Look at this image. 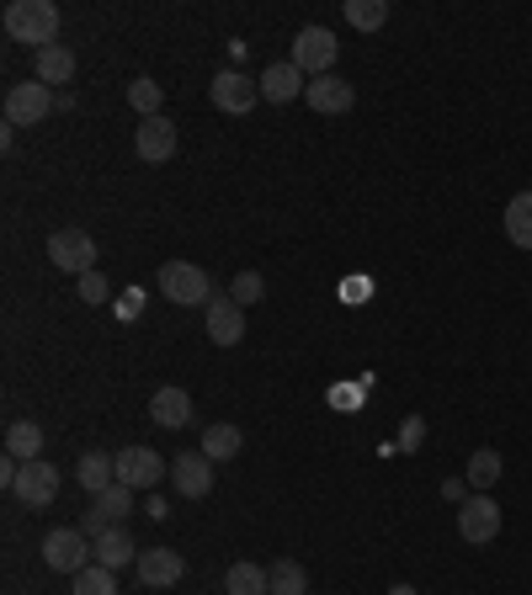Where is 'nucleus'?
Segmentation results:
<instances>
[{
    "label": "nucleus",
    "instance_id": "obj_1",
    "mask_svg": "<svg viewBox=\"0 0 532 595\" xmlns=\"http://www.w3.org/2000/svg\"><path fill=\"white\" fill-rule=\"evenodd\" d=\"M6 38L38 48V53L53 48V38H59V6L53 0H11L6 6Z\"/></svg>",
    "mask_w": 532,
    "mask_h": 595
},
{
    "label": "nucleus",
    "instance_id": "obj_2",
    "mask_svg": "<svg viewBox=\"0 0 532 595\" xmlns=\"http://www.w3.org/2000/svg\"><path fill=\"white\" fill-rule=\"evenodd\" d=\"M160 298L181 304V309H197V304H214V282L193 261H166L160 266Z\"/></svg>",
    "mask_w": 532,
    "mask_h": 595
},
{
    "label": "nucleus",
    "instance_id": "obj_3",
    "mask_svg": "<svg viewBox=\"0 0 532 595\" xmlns=\"http://www.w3.org/2000/svg\"><path fill=\"white\" fill-rule=\"evenodd\" d=\"M53 107H59L53 86H43V80L32 75V80H22V86L6 91V128H32V122L49 118Z\"/></svg>",
    "mask_w": 532,
    "mask_h": 595
},
{
    "label": "nucleus",
    "instance_id": "obj_4",
    "mask_svg": "<svg viewBox=\"0 0 532 595\" xmlns=\"http://www.w3.org/2000/svg\"><path fill=\"white\" fill-rule=\"evenodd\" d=\"M91 558H97V548H91V537L80 526H53L49 537H43V564L59 574L91 569Z\"/></svg>",
    "mask_w": 532,
    "mask_h": 595
},
{
    "label": "nucleus",
    "instance_id": "obj_5",
    "mask_svg": "<svg viewBox=\"0 0 532 595\" xmlns=\"http://www.w3.org/2000/svg\"><path fill=\"white\" fill-rule=\"evenodd\" d=\"M336 32L331 27H304L298 38H293V65L309 75V80H319V75H336Z\"/></svg>",
    "mask_w": 532,
    "mask_h": 595
},
{
    "label": "nucleus",
    "instance_id": "obj_6",
    "mask_svg": "<svg viewBox=\"0 0 532 595\" xmlns=\"http://www.w3.org/2000/svg\"><path fill=\"white\" fill-rule=\"evenodd\" d=\"M49 261L80 282L86 271H97V239L86 235V229H53L49 235Z\"/></svg>",
    "mask_w": 532,
    "mask_h": 595
},
{
    "label": "nucleus",
    "instance_id": "obj_7",
    "mask_svg": "<svg viewBox=\"0 0 532 595\" xmlns=\"http://www.w3.org/2000/svg\"><path fill=\"white\" fill-rule=\"evenodd\" d=\"M459 537H463V543H474V548L495 543V537H501V505L490 500V495L463 500L459 505Z\"/></svg>",
    "mask_w": 532,
    "mask_h": 595
},
{
    "label": "nucleus",
    "instance_id": "obj_8",
    "mask_svg": "<svg viewBox=\"0 0 532 595\" xmlns=\"http://www.w3.org/2000/svg\"><path fill=\"white\" fill-rule=\"evenodd\" d=\"M134 510V489L128 484H112V489H101L97 500H91V510H86V522H80V532L97 543L101 532H112V526H122V516Z\"/></svg>",
    "mask_w": 532,
    "mask_h": 595
},
{
    "label": "nucleus",
    "instance_id": "obj_9",
    "mask_svg": "<svg viewBox=\"0 0 532 595\" xmlns=\"http://www.w3.org/2000/svg\"><path fill=\"white\" fill-rule=\"evenodd\" d=\"M208 96H214L218 112H229V118H245L256 101H262V86L256 80H245L240 70H218L214 86H208Z\"/></svg>",
    "mask_w": 532,
    "mask_h": 595
},
{
    "label": "nucleus",
    "instance_id": "obj_10",
    "mask_svg": "<svg viewBox=\"0 0 532 595\" xmlns=\"http://www.w3.org/2000/svg\"><path fill=\"white\" fill-rule=\"evenodd\" d=\"M11 495L22 505H32V510H43V505L59 500V468L53 463H22V474H17V484H11Z\"/></svg>",
    "mask_w": 532,
    "mask_h": 595
},
{
    "label": "nucleus",
    "instance_id": "obj_11",
    "mask_svg": "<svg viewBox=\"0 0 532 595\" xmlns=\"http://www.w3.org/2000/svg\"><path fill=\"white\" fill-rule=\"evenodd\" d=\"M160 474H170V463H160V453H149V447H122L118 453V484H128V489H160Z\"/></svg>",
    "mask_w": 532,
    "mask_h": 595
},
{
    "label": "nucleus",
    "instance_id": "obj_12",
    "mask_svg": "<svg viewBox=\"0 0 532 595\" xmlns=\"http://www.w3.org/2000/svg\"><path fill=\"white\" fill-rule=\"evenodd\" d=\"M262 86V101H272V107H288L293 96L309 91V80H304V70L293 65V59H277V65H266V75L256 80Z\"/></svg>",
    "mask_w": 532,
    "mask_h": 595
},
{
    "label": "nucleus",
    "instance_id": "obj_13",
    "mask_svg": "<svg viewBox=\"0 0 532 595\" xmlns=\"http://www.w3.org/2000/svg\"><path fill=\"white\" fill-rule=\"evenodd\" d=\"M134 149H139V160L149 166H166L170 155H176V122L160 112V118H145L139 122V133H134Z\"/></svg>",
    "mask_w": 532,
    "mask_h": 595
},
{
    "label": "nucleus",
    "instance_id": "obj_14",
    "mask_svg": "<svg viewBox=\"0 0 532 595\" xmlns=\"http://www.w3.org/2000/svg\"><path fill=\"white\" fill-rule=\"evenodd\" d=\"M170 484L187 495V500H203L208 489H214V463L203 453H181V457H170Z\"/></svg>",
    "mask_w": 532,
    "mask_h": 595
},
{
    "label": "nucleus",
    "instance_id": "obj_15",
    "mask_svg": "<svg viewBox=\"0 0 532 595\" xmlns=\"http://www.w3.org/2000/svg\"><path fill=\"white\" fill-rule=\"evenodd\" d=\"M134 569H139V579H145L149 591H166V585H176V579L187 574V558L176 548H145Z\"/></svg>",
    "mask_w": 532,
    "mask_h": 595
},
{
    "label": "nucleus",
    "instance_id": "obj_16",
    "mask_svg": "<svg viewBox=\"0 0 532 595\" xmlns=\"http://www.w3.org/2000/svg\"><path fill=\"white\" fill-rule=\"evenodd\" d=\"M304 101L315 107L319 118H341V112H352V101H357V91L341 80V75H319V80H309V91H304Z\"/></svg>",
    "mask_w": 532,
    "mask_h": 595
},
{
    "label": "nucleus",
    "instance_id": "obj_17",
    "mask_svg": "<svg viewBox=\"0 0 532 595\" xmlns=\"http://www.w3.org/2000/svg\"><path fill=\"white\" fill-rule=\"evenodd\" d=\"M149 420L166 430H187L193 426V394L187 388H176V383H166L155 399H149Z\"/></svg>",
    "mask_w": 532,
    "mask_h": 595
},
{
    "label": "nucleus",
    "instance_id": "obj_18",
    "mask_svg": "<svg viewBox=\"0 0 532 595\" xmlns=\"http://www.w3.org/2000/svg\"><path fill=\"white\" fill-rule=\"evenodd\" d=\"M203 319H208V340H214V346H240L245 340V309L235 298H214Z\"/></svg>",
    "mask_w": 532,
    "mask_h": 595
},
{
    "label": "nucleus",
    "instance_id": "obj_19",
    "mask_svg": "<svg viewBox=\"0 0 532 595\" xmlns=\"http://www.w3.org/2000/svg\"><path fill=\"white\" fill-rule=\"evenodd\" d=\"M91 548H97V564L101 569H128V564H139V543H134V537H128V532H122V526H112V532H101L97 543H91Z\"/></svg>",
    "mask_w": 532,
    "mask_h": 595
},
{
    "label": "nucleus",
    "instance_id": "obj_20",
    "mask_svg": "<svg viewBox=\"0 0 532 595\" xmlns=\"http://www.w3.org/2000/svg\"><path fill=\"white\" fill-rule=\"evenodd\" d=\"M75 484L97 500L101 489H112L118 484V457H107V453H86L80 463H75Z\"/></svg>",
    "mask_w": 532,
    "mask_h": 595
},
{
    "label": "nucleus",
    "instance_id": "obj_21",
    "mask_svg": "<svg viewBox=\"0 0 532 595\" xmlns=\"http://www.w3.org/2000/svg\"><path fill=\"white\" fill-rule=\"evenodd\" d=\"M6 457L38 463V457H43V426H38V420H11V426H6Z\"/></svg>",
    "mask_w": 532,
    "mask_h": 595
},
{
    "label": "nucleus",
    "instance_id": "obj_22",
    "mask_svg": "<svg viewBox=\"0 0 532 595\" xmlns=\"http://www.w3.org/2000/svg\"><path fill=\"white\" fill-rule=\"evenodd\" d=\"M224 595H272V574H266L262 564L240 558V564H229V574H224Z\"/></svg>",
    "mask_w": 532,
    "mask_h": 595
},
{
    "label": "nucleus",
    "instance_id": "obj_23",
    "mask_svg": "<svg viewBox=\"0 0 532 595\" xmlns=\"http://www.w3.org/2000/svg\"><path fill=\"white\" fill-rule=\"evenodd\" d=\"M240 447H245V436H240V426H229V420L203 430V457H208V463H229Z\"/></svg>",
    "mask_w": 532,
    "mask_h": 595
},
{
    "label": "nucleus",
    "instance_id": "obj_24",
    "mask_svg": "<svg viewBox=\"0 0 532 595\" xmlns=\"http://www.w3.org/2000/svg\"><path fill=\"white\" fill-rule=\"evenodd\" d=\"M506 239L516 250H532V191H522V197L506 202Z\"/></svg>",
    "mask_w": 532,
    "mask_h": 595
},
{
    "label": "nucleus",
    "instance_id": "obj_25",
    "mask_svg": "<svg viewBox=\"0 0 532 595\" xmlns=\"http://www.w3.org/2000/svg\"><path fill=\"white\" fill-rule=\"evenodd\" d=\"M38 80L43 86H65V80H75V53L65 43H53L38 53Z\"/></svg>",
    "mask_w": 532,
    "mask_h": 595
},
{
    "label": "nucleus",
    "instance_id": "obj_26",
    "mask_svg": "<svg viewBox=\"0 0 532 595\" xmlns=\"http://www.w3.org/2000/svg\"><path fill=\"white\" fill-rule=\"evenodd\" d=\"M266 574H272V595H309V574H304V564H293V558H277Z\"/></svg>",
    "mask_w": 532,
    "mask_h": 595
},
{
    "label": "nucleus",
    "instance_id": "obj_27",
    "mask_svg": "<svg viewBox=\"0 0 532 595\" xmlns=\"http://www.w3.org/2000/svg\"><path fill=\"white\" fill-rule=\"evenodd\" d=\"M346 22L357 32H378L388 22V0H346Z\"/></svg>",
    "mask_w": 532,
    "mask_h": 595
},
{
    "label": "nucleus",
    "instance_id": "obj_28",
    "mask_svg": "<svg viewBox=\"0 0 532 595\" xmlns=\"http://www.w3.org/2000/svg\"><path fill=\"white\" fill-rule=\"evenodd\" d=\"M495 478H501V453H495V447H480V453L469 457V484H474V489L484 495Z\"/></svg>",
    "mask_w": 532,
    "mask_h": 595
},
{
    "label": "nucleus",
    "instance_id": "obj_29",
    "mask_svg": "<svg viewBox=\"0 0 532 595\" xmlns=\"http://www.w3.org/2000/svg\"><path fill=\"white\" fill-rule=\"evenodd\" d=\"M128 101H134V112H139V122H145V118H160V101H166V91H160L155 80H145V75H139V80L128 86Z\"/></svg>",
    "mask_w": 532,
    "mask_h": 595
},
{
    "label": "nucleus",
    "instance_id": "obj_30",
    "mask_svg": "<svg viewBox=\"0 0 532 595\" xmlns=\"http://www.w3.org/2000/svg\"><path fill=\"white\" fill-rule=\"evenodd\" d=\"M75 595H118V574L91 564V569L75 574Z\"/></svg>",
    "mask_w": 532,
    "mask_h": 595
},
{
    "label": "nucleus",
    "instance_id": "obj_31",
    "mask_svg": "<svg viewBox=\"0 0 532 595\" xmlns=\"http://www.w3.org/2000/svg\"><path fill=\"white\" fill-rule=\"evenodd\" d=\"M229 298H235L240 309H250V304H262V298H266V277H262V271H240V277L229 282Z\"/></svg>",
    "mask_w": 532,
    "mask_h": 595
},
{
    "label": "nucleus",
    "instance_id": "obj_32",
    "mask_svg": "<svg viewBox=\"0 0 532 595\" xmlns=\"http://www.w3.org/2000/svg\"><path fill=\"white\" fill-rule=\"evenodd\" d=\"M75 292H80V304H107V298H112V287H107L101 271H86V277L75 282Z\"/></svg>",
    "mask_w": 532,
    "mask_h": 595
},
{
    "label": "nucleus",
    "instance_id": "obj_33",
    "mask_svg": "<svg viewBox=\"0 0 532 595\" xmlns=\"http://www.w3.org/2000/svg\"><path fill=\"white\" fill-rule=\"evenodd\" d=\"M139 314H145V287H128L118 304V319H139Z\"/></svg>",
    "mask_w": 532,
    "mask_h": 595
},
{
    "label": "nucleus",
    "instance_id": "obj_34",
    "mask_svg": "<svg viewBox=\"0 0 532 595\" xmlns=\"http://www.w3.org/2000/svg\"><path fill=\"white\" fill-rule=\"evenodd\" d=\"M145 516H155V522H166V516H170V505L160 500V495H149V500H145Z\"/></svg>",
    "mask_w": 532,
    "mask_h": 595
},
{
    "label": "nucleus",
    "instance_id": "obj_35",
    "mask_svg": "<svg viewBox=\"0 0 532 595\" xmlns=\"http://www.w3.org/2000/svg\"><path fill=\"white\" fill-rule=\"evenodd\" d=\"M421 436H426V426H421V420H405V442H411V447H421Z\"/></svg>",
    "mask_w": 532,
    "mask_h": 595
},
{
    "label": "nucleus",
    "instance_id": "obj_36",
    "mask_svg": "<svg viewBox=\"0 0 532 595\" xmlns=\"http://www.w3.org/2000/svg\"><path fill=\"white\" fill-rule=\"evenodd\" d=\"M388 595H415V591H411V585H394V591H388Z\"/></svg>",
    "mask_w": 532,
    "mask_h": 595
}]
</instances>
